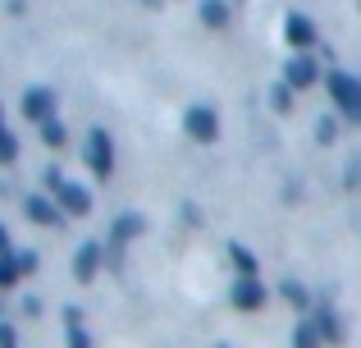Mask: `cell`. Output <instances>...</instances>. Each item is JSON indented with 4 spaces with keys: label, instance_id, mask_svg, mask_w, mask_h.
I'll list each match as a JSON object with an SVG mask.
<instances>
[{
    "label": "cell",
    "instance_id": "obj_21",
    "mask_svg": "<svg viewBox=\"0 0 361 348\" xmlns=\"http://www.w3.org/2000/svg\"><path fill=\"white\" fill-rule=\"evenodd\" d=\"M270 106L279 110V115H288V110H293V88H288V83H279V88L270 92Z\"/></svg>",
    "mask_w": 361,
    "mask_h": 348
},
{
    "label": "cell",
    "instance_id": "obj_25",
    "mask_svg": "<svg viewBox=\"0 0 361 348\" xmlns=\"http://www.w3.org/2000/svg\"><path fill=\"white\" fill-rule=\"evenodd\" d=\"M9 252H14V239H9V229L0 224V257H9Z\"/></svg>",
    "mask_w": 361,
    "mask_h": 348
},
{
    "label": "cell",
    "instance_id": "obj_13",
    "mask_svg": "<svg viewBox=\"0 0 361 348\" xmlns=\"http://www.w3.org/2000/svg\"><path fill=\"white\" fill-rule=\"evenodd\" d=\"M316 325H320V335H325L329 348H338V344L348 340V330H343V321L334 316V307H320V312H316Z\"/></svg>",
    "mask_w": 361,
    "mask_h": 348
},
{
    "label": "cell",
    "instance_id": "obj_16",
    "mask_svg": "<svg viewBox=\"0 0 361 348\" xmlns=\"http://www.w3.org/2000/svg\"><path fill=\"white\" fill-rule=\"evenodd\" d=\"M229 261L238 275H261V261H256L252 248H243V243H229Z\"/></svg>",
    "mask_w": 361,
    "mask_h": 348
},
{
    "label": "cell",
    "instance_id": "obj_10",
    "mask_svg": "<svg viewBox=\"0 0 361 348\" xmlns=\"http://www.w3.org/2000/svg\"><path fill=\"white\" fill-rule=\"evenodd\" d=\"M283 42H288L293 51H307V46H316V23H311L307 14H288V18H283Z\"/></svg>",
    "mask_w": 361,
    "mask_h": 348
},
{
    "label": "cell",
    "instance_id": "obj_18",
    "mask_svg": "<svg viewBox=\"0 0 361 348\" xmlns=\"http://www.w3.org/2000/svg\"><path fill=\"white\" fill-rule=\"evenodd\" d=\"M18 280H23V270H18V248H14L9 257H0V289H18Z\"/></svg>",
    "mask_w": 361,
    "mask_h": 348
},
{
    "label": "cell",
    "instance_id": "obj_11",
    "mask_svg": "<svg viewBox=\"0 0 361 348\" xmlns=\"http://www.w3.org/2000/svg\"><path fill=\"white\" fill-rule=\"evenodd\" d=\"M23 211H27V220L32 224H46V229H55V224L64 220V211H60V202H51V197H42V193H32L23 202Z\"/></svg>",
    "mask_w": 361,
    "mask_h": 348
},
{
    "label": "cell",
    "instance_id": "obj_24",
    "mask_svg": "<svg viewBox=\"0 0 361 348\" xmlns=\"http://www.w3.org/2000/svg\"><path fill=\"white\" fill-rule=\"evenodd\" d=\"M0 348H18V335H14V325H5V321H0Z\"/></svg>",
    "mask_w": 361,
    "mask_h": 348
},
{
    "label": "cell",
    "instance_id": "obj_14",
    "mask_svg": "<svg viewBox=\"0 0 361 348\" xmlns=\"http://www.w3.org/2000/svg\"><path fill=\"white\" fill-rule=\"evenodd\" d=\"M293 348H325V335H320L316 316H307V321L293 325Z\"/></svg>",
    "mask_w": 361,
    "mask_h": 348
},
{
    "label": "cell",
    "instance_id": "obj_7",
    "mask_svg": "<svg viewBox=\"0 0 361 348\" xmlns=\"http://www.w3.org/2000/svg\"><path fill=\"white\" fill-rule=\"evenodd\" d=\"M283 83H288L293 92H307V88H316V83H320V64L311 60L307 51H302V55H293V60H288V69H283Z\"/></svg>",
    "mask_w": 361,
    "mask_h": 348
},
{
    "label": "cell",
    "instance_id": "obj_27",
    "mask_svg": "<svg viewBox=\"0 0 361 348\" xmlns=\"http://www.w3.org/2000/svg\"><path fill=\"white\" fill-rule=\"evenodd\" d=\"M0 303H5V289H0Z\"/></svg>",
    "mask_w": 361,
    "mask_h": 348
},
{
    "label": "cell",
    "instance_id": "obj_20",
    "mask_svg": "<svg viewBox=\"0 0 361 348\" xmlns=\"http://www.w3.org/2000/svg\"><path fill=\"white\" fill-rule=\"evenodd\" d=\"M37 128H42V143L46 147H64V143H69V133H64L60 119H46V124H37Z\"/></svg>",
    "mask_w": 361,
    "mask_h": 348
},
{
    "label": "cell",
    "instance_id": "obj_2",
    "mask_svg": "<svg viewBox=\"0 0 361 348\" xmlns=\"http://www.w3.org/2000/svg\"><path fill=\"white\" fill-rule=\"evenodd\" d=\"M325 88H329V101H334V110L348 119V124H361V78L343 69H329L325 73Z\"/></svg>",
    "mask_w": 361,
    "mask_h": 348
},
{
    "label": "cell",
    "instance_id": "obj_6",
    "mask_svg": "<svg viewBox=\"0 0 361 348\" xmlns=\"http://www.w3.org/2000/svg\"><path fill=\"white\" fill-rule=\"evenodd\" d=\"M142 229H147V220H142V215H137V211H123V215H119V220H115V224H110V252H106V257H110V261H119V252H123V248H128V243H133V239H137V234H142Z\"/></svg>",
    "mask_w": 361,
    "mask_h": 348
},
{
    "label": "cell",
    "instance_id": "obj_17",
    "mask_svg": "<svg viewBox=\"0 0 361 348\" xmlns=\"http://www.w3.org/2000/svg\"><path fill=\"white\" fill-rule=\"evenodd\" d=\"M202 23L220 32V28L229 23V5H224V0H206V5H202Z\"/></svg>",
    "mask_w": 361,
    "mask_h": 348
},
{
    "label": "cell",
    "instance_id": "obj_12",
    "mask_svg": "<svg viewBox=\"0 0 361 348\" xmlns=\"http://www.w3.org/2000/svg\"><path fill=\"white\" fill-rule=\"evenodd\" d=\"M64 348H92V335L82 325L78 307H64Z\"/></svg>",
    "mask_w": 361,
    "mask_h": 348
},
{
    "label": "cell",
    "instance_id": "obj_8",
    "mask_svg": "<svg viewBox=\"0 0 361 348\" xmlns=\"http://www.w3.org/2000/svg\"><path fill=\"white\" fill-rule=\"evenodd\" d=\"M18 110H23V119H32V124H46V119H55V92L51 88H27Z\"/></svg>",
    "mask_w": 361,
    "mask_h": 348
},
{
    "label": "cell",
    "instance_id": "obj_22",
    "mask_svg": "<svg viewBox=\"0 0 361 348\" xmlns=\"http://www.w3.org/2000/svg\"><path fill=\"white\" fill-rule=\"evenodd\" d=\"M316 138H320V143H334V138H338V119H334V115H325V119L316 124Z\"/></svg>",
    "mask_w": 361,
    "mask_h": 348
},
{
    "label": "cell",
    "instance_id": "obj_9",
    "mask_svg": "<svg viewBox=\"0 0 361 348\" xmlns=\"http://www.w3.org/2000/svg\"><path fill=\"white\" fill-rule=\"evenodd\" d=\"M101 261H106V248H101V243H82V248L73 252V280H78V284H92Z\"/></svg>",
    "mask_w": 361,
    "mask_h": 348
},
{
    "label": "cell",
    "instance_id": "obj_23",
    "mask_svg": "<svg viewBox=\"0 0 361 348\" xmlns=\"http://www.w3.org/2000/svg\"><path fill=\"white\" fill-rule=\"evenodd\" d=\"M18 270H23V280L37 270V252H32V248H18Z\"/></svg>",
    "mask_w": 361,
    "mask_h": 348
},
{
    "label": "cell",
    "instance_id": "obj_15",
    "mask_svg": "<svg viewBox=\"0 0 361 348\" xmlns=\"http://www.w3.org/2000/svg\"><path fill=\"white\" fill-rule=\"evenodd\" d=\"M279 298L288 307H298V312H311V289L298 284V280H283V284H279Z\"/></svg>",
    "mask_w": 361,
    "mask_h": 348
},
{
    "label": "cell",
    "instance_id": "obj_26",
    "mask_svg": "<svg viewBox=\"0 0 361 348\" xmlns=\"http://www.w3.org/2000/svg\"><path fill=\"white\" fill-rule=\"evenodd\" d=\"M42 312V298H23V316H37Z\"/></svg>",
    "mask_w": 361,
    "mask_h": 348
},
{
    "label": "cell",
    "instance_id": "obj_3",
    "mask_svg": "<svg viewBox=\"0 0 361 348\" xmlns=\"http://www.w3.org/2000/svg\"><path fill=\"white\" fill-rule=\"evenodd\" d=\"M183 133L192 138V143H202V147L220 143V115H215L211 106H188L183 110Z\"/></svg>",
    "mask_w": 361,
    "mask_h": 348
},
{
    "label": "cell",
    "instance_id": "obj_5",
    "mask_svg": "<svg viewBox=\"0 0 361 348\" xmlns=\"http://www.w3.org/2000/svg\"><path fill=\"white\" fill-rule=\"evenodd\" d=\"M265 298H270V289L261 284V275H238V284L229 289V303L238 307V312H261Z\"/></svg>",
    "mask_w": 361,
    "mask_h": 348
},
{
    "label": "cell",
    "instance_id": "obj_19",
    "mask_svg": "<svg viewBox=\"0 0 361 348\" xmlns=\"http://www.w3.org/2000/svg\"><path fill=\"white\" fill-rule=\"evenodd\" d=\"M14 161H18V138L9 133L5 115H0V165H14Z\"/></svg>",
    "mask_w": 361,
    "mask_h": 348
},
{
    "label": "cell",
    "instance_id": "obj_4",
    "mask_svg": "<svg viewBox=\"0 0 361 348\" xmlns=\"http://www.w3.org/2000/svg\"><path fill=\"white\" fill-rule=\"evenodd\" d=\"M87 165H92L97 179L115 174V143H110L106 128H92V133H87Z\"/></svg>",
    "mask_w": 361,
    "mask_h": 348
},
{
    "label": "cell",
    "instance_id": "obj_1",
    "mask_svg": "<svg viewBox=\"0 0 361 348\" xmlns=\"http://www.w3.org/2000/svg\"><path fill=\"white\" fill-rule=\"evenodd\" d=\"M42 179H46V188L55 193V202H60V211H64V215H73V220L92 215V193H87L82 184L64 179V170H55V165H51V170H46Z\"/></svg>",
    "mask_w": 361,
    "mask_h": 348
}]
</instances>
